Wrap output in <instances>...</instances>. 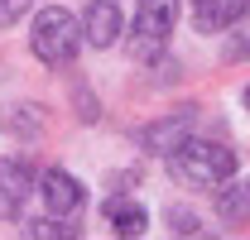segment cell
<instances>
[{"label": "cell", "mask_w": 250, "mask_h": 240, "mask_svg": "<svg viewBox=\"0 0 250 240\" xmlns=\"http://www.w3.org/2000/svg\"><path fill=\"white\" fill-rule=\"evenodd\" d=\"M168 173L183 187L212 192L236 173V149H226L217 140H178V144H168Z\"/></svg>", "instance_id": "cell-1"}, {"label": "cell", "mask_w": 250, "mask_h": 240, "mask_svg": "<svg viewBox=\"0 0 250 240\" xmlns=\"http://www.w3.org/2000/svg\"><path fill=\"white\" fill-rule=\"evenodd\" d=\"M77 20L67 15V10H39V20H34V29H29V48H34V58L39 62H48V67H67V62L77 58Z\"/></svg>", "instance_id": "cell-2"}, {"label": "cell", "mask_w": 250, "mask_h": 240, "mask_svg": "<svg viewBox=\"0 0 250 240\" xmlns=\"http://www.w3.org/2000/svg\"><path fill=\"white\" fill-rule=\"evenodd\" d=\"M178 20V0H140L135 10V39H130V53L140 62H154L168 48V34Z\"/></svg>", "instance_id": "cell-3"}, {"label": "cell", "mask_w": 250, "mask_h": 240, "mask_svg": "<svg viewBox=\"0 0 250 240\" xmlns=\"http://www.w3.org/2000/svg\"><path fill=\"white\" fill-rule=\"evenodd\" d=\"M34 192V163L29 159H0V221H15Z\"/></svg>", "instance_id": "cell-4"}, {"label": "cell", "mask_w": 250, "mask_h": 240, "mask_svg": "<svg viewBox=\"0 0 250 240\" xmlns=\"http://www.w3.org/2000/svg\"><path fill=\"white\" fill-rule=\"evenodd\" d=\"M39 192H43V207L53 211V216H77L82 211V182L72 178V173H62V168H48Z\"/></svg>", "instance_id": "cell-5"}, {"label": "cell", "mask_w": 250, "mask_h": 240, "mask_svg": "<svg viewBox=\"0 0 250 240\" xmlns=\"http://www.w3.org/2000/svg\"><path fill=\"white\" fill-rule=\"evenodd\" d=\"M246 10H250V0H192V24L202 34H221V29H231Z\"/></svg>", "instance_id": "cell-6"}, {"label": "cell", "mask_w": 250, "mask_h": 240, "mask_svg": "<svg viewBox=\"0 0 250 240\" xmlns=\"http://www.w3.org/2000/svg\"><path fill=\"white\" fill-rule=\"evenodd\" d=\"M116 39H121V5L116 0H92V10H87V43L111 48Z\"/></svg>", "instance_id": "cell-7"}, {"label": "cell", "mask_w": 250, "mask_h": 240, "mask_svg": "<svg viewBox=\"0 0 250 240\" xmlns=\"http://www.w3.org/2000/svg\"><path fill=\"white\" fill-rule=\"evenodd\" d=\"M106 226H111L116 236H145L149 216H145V207H140L135 197H111V202H106Z\"/></svg>", "instance_id": "cell-8"}, {"label": "cell", "mask_w": 250, "mask_h": 240, "mask_svg": "<svg viewBox=\"0 0 250 240\" xmlns=\"http://www.w3.org/2000/svg\"><path fill=\"white\" fill-rule=\"evenodd\" d=\"M217 216L226 221V226H250V178L246 182H221L217 192Z\"/></svg>", "instance_id": "cell-9"}, {"label": "cell", "mask_w": 250, "mask_h": 240, "mask_svg": "<svg viewBox=\"0 0 250 240\" xmlns=\"http://www.w3.org/2000/svg\"><path fill=\"white\" fill-rule=\"evenodd\" d=\"M24 236H77V226H58V221H29Z\"/></svg>", "instance_id": "cell-10"}, {"label": "cell", "mask_w": 250, "mask_h": 240, "mask_svg": "<svg viewBox=\"0 0 250 240\" xmlns=\"http://www.w3.org/2000/svg\"><path fill=\"white\" fill-rule=\"evenodd\" d=\"M168 221H173V231H178V236H197V231H202V226H197V216H192V211H168Z\"/></svg>", "instance_id": "cell-11"}, {"label": "cell", "mask_w": 250, "mask_h": 240, "mask_svg": "<svg viewBox=\"0 0 250 240\" xmlns=\"http://www.w3.org/2000/svg\"><path fill=\"white\" fill-rule=\"evenodd\" d=\"M24 10H29V0H0V29H5V24H15Z\"/></svg>", "instance_id": "cell-12"}, {"label": "cell", "mask_w": 250, "mask_h": 240, "mask_svg": "<svg viewBox=\"0 0 250 240\" xmlns=\"http://www.w3.org/2000/svg\"><path fill=\"white\" fill-rule=\"evenodd\" d=\"M246 106H250V87H246Z\"/></svg>", "instance_id": "cell-13"}]
</instances>
